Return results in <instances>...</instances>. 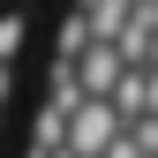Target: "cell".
Returning <instances> with one entry per match:
<instances>
[{
    "mask_svg": "<svg viewBox=\"0 0 158 158\" xmlns=\"http://www.w3.org/2000/svg\"><path fill=\"white\" fill-rule=\"evenodd\" d=\"M121 128H128V121L106 106V98H83V106L60 121V151H68V158H106L113 143H121Z\"/></svg>",
    "mask_w": 158,
    "mask_h": 158,
    "instance_id": "obj_1",
    "label": "cell"
},
{
    "mask_svg": "<svg viewBox=\"0 0 158 158\" xmlns=\"http://www.w3.org/2000/svg\"><path fill=\"white\" fill-rule=\"evenodd\" d=\"M23 38H30L23 8H0V68H15V53H23Z\"/></svg>",
    "mask_w": 158,
    "mask_h": 158,
    "instance_id": "obj_2",
    "label": "cell"
},
{
    "mask_svg": "<svg viewBox=\"0 0 158 158\" xmlns=\"http://www.w3.org/2000/svg\"><path fill=\"white\" fill-rule=\"evenodd\" d=\"M8 90H15V75H8V68H0V106H8Z\"/></svg>",
    "mask_w": 158,
    "mask_h": 158,
    "instance_id": "obj_3",
    "label": "cell"
}]
</instances>
